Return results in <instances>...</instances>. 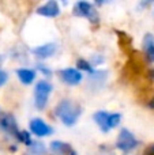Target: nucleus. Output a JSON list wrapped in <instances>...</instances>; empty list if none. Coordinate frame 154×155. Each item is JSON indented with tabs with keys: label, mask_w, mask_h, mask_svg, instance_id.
<instances>
[{
	"label": "nucleus",
	"mask_w": 154,
	"mask_h": 155,
	"mask_svg": "<svg viewBox=\"0 0 154 155\" xmlns=\"http://www.w3.org/2000/svg\"><path fill=\"white\" fill-rule=\"evenodd\" d=\"M29 128H30V132L34 134L35 136H38V137L49 136V135H52V132H53L52 127H49L46 123H44L41 118H33L29 124Z\"/></svg>",
	"instance_id": "nucleus-6"
},
{
	"label": "nucleus",
	"mask_w": 154,
	"mask_h": 155,
	"mask_svg": "<svg viewBox=\"0 0 154 155\" xmlns=\"http://www.w3.org/2000/svg\"><path fill=\"white\" fill-rule=\"evenodd\" d=\"M74 12L78 16H83V18H87L92 23H97L98 22V14L95 11V8L93 7V4L87 2H78L74 7Z\"/></svg>",
	"instance_id": "nucleus-5"
},
{
	"label": "nucleus",
	"mask_w": 154,
	"mask_h": 155,
	"mask_svg": "<svg viewBox=\"0 0 154 155\" xmlns=\"http://www.w3.org/2000/svg\"><path fill=\"white\" fill-rule=\"evenodd\" d=\"M51 150L53 151V153H57V154H62V155H72L75 154L72 150H71V147L68 144H65V143L63 142H59V140H55V142L51 143Z\"/></svg>",
	"instance_id": "nucleus-13"
},
{
	"label": "nucleus",
	"mask_w": 154,
	"mask_h": 155,
	"mask_svg": "<svg viewBox=\"0 0 154 155\" xmlns=\"http://www.w3.org/2000/svg\"><path fill=\"white\" fill-rule=\"evenodd\" d=\"M106 79V71H95V72H92L89 76L90 83L94 82V87H98L101 86Z\"/></svg>",
	"instance_id": "nucleus-14"
},
{
	"label": "nucleus",
	"mask_w": 154,
	"mask_h": 155,
	"mask_svg": "<svg viewBox=\"0 0 154 155\" xmlns=\"http://www.w3.org/2000/svg\"><path fill=\"white\" fill-rule=\"evenodd\" d=\"M40 70L42 71V72H45L46 75H49V74H51V71H49V70H46V68H45V67H42V65H40Z\"/></svg>",
	"instance_id": "nucleus-18"
},
{
	"label": "nucleus",
	"mask_w": 154,
	"mask_h": 155,
	"mask_svg": "<svg viewBox=\"0 0 154 155\" xmlns=\"http://www.w3.org/2000/svg\"><path fill=\"white\" fill-rule=\"evenodd\" d=\"M52 93V84L46 80H40L34 87V105L37 109H44Z\"/></svg>",
	"instance_id": "nucleus-3"
},
{
	"label": "nucleus",
	"mask_w": 154,
	"mask_h": 155,
	"mask_svg": "<svg viewBox=\"0 0 154 155\" xmlns=\"http://www.w3.org/2000/svg\"><path fill=\"white\" fill-rule=\"evenodd\" d=\"M152 78H154V71H153V72H152Z\"/></svg>",
	"instance_id": "nucleus-21"
},
{
	"label": "nucleus",
	"mask_w": 154,
	"mask_h": 155,
	"mask_svg": "<svg viewBox=\"0 0 154 155\" xmlns=\"http://www.w3.org/2000/svg\"><path fill=\"white\" fill-rule=\"evenodd\" d=\"M149 106L152 107V109H154V98L152 99V101H150V104H149Z\"/></svg>",
	"instance_id": "nucleus-20"
},
{
	"label": "nucleus",
	"mask_w": 154,
	"mask_h": 155,
	"mask_svg": "<svg viewBox=\"0 0 154 155\" xmlns=\"http://www.w3.org/2000/svg\"><path fill=\"white\" fill-rule=\"evenodd\" d=\"M0 129L4 132H7L8 135H11V136H14L15 139H18L19 134H21V131L18 129V125H16L15 120H14V117L11 114H4V118H3L2 121V127H0Z\"/></svg>",
	"instance_id": "nucleus-8"
},
{
	"label": "nucleus",
	"mask_w": 154,
	"mask_h": 155,
	"mask_svg": "<svg viewBox=\"0 0 154 155\" xmlns=\"http://www.w3.org/2000/svg\"><path fill=\"white\" fill-rule=\"evenodd\" d=\"M152 154L154 155V147H153V150H152Z\"/></svg>",
	"instance_id": "nucleus-22"
},
{
	"label": "nucleus",
	"mask_w": 154,
	"mask_h": 155,
	"mask_svg": "<svg viewBox=\"0 0 154 155\" xmlns=\"http://www.w3.org/2000/svg\"><path fill=\"white\" fill-rule=\"evenodd\" d=\"M4 114L5 113H3L2 110H0V127H2V121H3V118H4Z\"/></svg>",
	"instance_id": "nucleus-19"
},
{
	"label": "nucleus",
	"mask_w": 154,
	"mask_h": 155,
	"mask_svg": "<svg viewBox=\"0 0 154 155\" xmlns=\"http://www.w3.org/2000/svg\"><path fill=\"white\" fill-rule=\"evenodd\" d=\"M93 118H94L95 124L101 128V131L104 134H106L109 129L116 128L119 125L120 120H122V116L119 113H108V112H104V110H100V112L94 113Z\"/></svg>",
	"instance_id": "nucleus-2"
},
{
	"label": "nucleus",
	"mask_w": 154,
	"mask_h": 155,
	"mask_svg": "<svg viewBox=\"0 0 154 155\" xmlns=\"http://www.w3.org/2000/svg\"><path fill=\"white\" fill-rule=\"evenodd\" d=\"M143 51L150 63H154V37L152 34H146L143 38Z\"/></svg>",
	"instance_id": "nucleus-11"
},
{
	"label": "nucleus",
	"mask_w": 154,
	"mask_h": 155,
	"mask_svg": "<svg viewBox=\"0 0 154 155\" xmlns=\"http://www.w3.org/2000/svg\"><path fill=\"white\" fill-rule=\"evenodd\" d=\"M16 75H18V79L21 80V83H23V84H32L35 79V71L29 70V68H19L16 71Z\"/></svg>",
	"instance_id": "nucleus-12"
},
{
	"label": "nucleus",
	"mask_w": 154,
	"mask_h": 155,
	"mask_svg": "<svg viewBox=\"0 0 154 155\" xmlns=\"http://www.w3.org/2000/svg\"><path fill=\"white\" fill-rule=\"evenodd\" d=\"M60 78L65 84L70 86H76L82 82L83 75H82L81 71L75 70V68H65V70L60 71Z\"/></svg>",
	"instance_id": "nucleus-7"
},
{
	"label": "nucleus",
	"mask_w": 154,
	"mask_h": 155,
	"mask_svg": "<svg viewBox=\"0 0 154 155\" xmlns=\"http://www.w3.org/2000/svg\"><path fill=\"white\" fill-rule=\"evenodd\" d=\"M8 80V75L7 72H4V71L0 70V87H2L3 84H5V82Z\"/></svg>",
	"instance_id": "nucleus-17"
},
{
	"label": "nucleus",
	"mask_w": 154,
	"mask_h": 155,
	"mask_svg": "<svg viewBox=\"0 0 154 155\" xmlns=\"http://www.w3.org/2000/svg\"><path fill=\"white\" fill-rule=\"evenodd\" d=\"M29 153L30 155H42L45 154V146L38 140H33L32 144L29 146Z\"/></svg>",
	"instance_id": "nucleus-15"
},
{
	"label": "nucleus",
	"mask_w": 154,
	"mask_h": 155,
	"mask_svg": "<svg viewBox=\"0 0 154 155\" xmlns=\"http://www.w3.org/2000/svg\"><path fill=\"white\" fill-rule=\"evenodd\" d=\"M81 107L76 106L74 102H71L70 99H64L57 105L56 110V116L62 120V123L67 127H72L74 124L78 121L79 116H81Z\"/></svg>",
	"instance_id": "nucleus-1"
},
{
	"label": "nucleus",
	"mask_w": 154,
	"mask_h": 155,
	"mask_svg": "<svg viewBox=\"0 0 154 155\" xmlns=\"http://www.w3.org/2000/svg\"><path fill=\"white\" fill-rule=\"evenodd\" d=\"M76 64H78V67L81 68V70H85V71H87V72H90V74L93 72L92 65H90L87 61H85V60H78V63H76Z\"/></svg>",
	"instance_id": "nucleus-16"
},
{
	"label": "nucleus",
	"mask_w": 154,
	"mask_h": 155,
	"mask_svg": "<svg viewBox=\"0 0 154 155\" xmlns=\"http://www.w3.org/2000/svg\"><path fill=\"white\" fill-rule=\"evenodd\" d=\"M37 14L40 15H44V16H48V18H55L60 14V7L57 4V2L55 0H51V2L45 3L44 5L37 8Z\"/></svg>",
	"instance_id": "nucleus-9"
},
{
	"label": "nucleus",
	"mask_w": 154,
	"mask_h": 155,
	"mask_svg": "<svg viewBox=\"0 0 154 155\" xmlns=\"http://www.w3.org/2000/svg\"><path fill=\"white\" fill-rule=\"evenodd\" d=\"M56 51H57V45H56V44L49 42V44H44V45L34 48V49H33V53H34L38 59H48V57L53 56Z\"/></svg>",
	"instance_id": "nucleus-10"
},
{
	"label": "nucleus",
	"mask_w": 154,
	"mask_h": 155,
	"mask_svg": "<svg viewBox=\"0 0 154 155\" xmlns=\"http://www.w3.org/2000/svg\"><path fill=\"white\" fill-rule=\"evenodd\" d=\"M136 146H138V140L134 137V135L128 129H122L119 134V137H117L116 147L119 150L124 151V153H128V151L134 150Z\"/></svg>",
	"instance_id": "nucleus-4"
}]
</instances>
